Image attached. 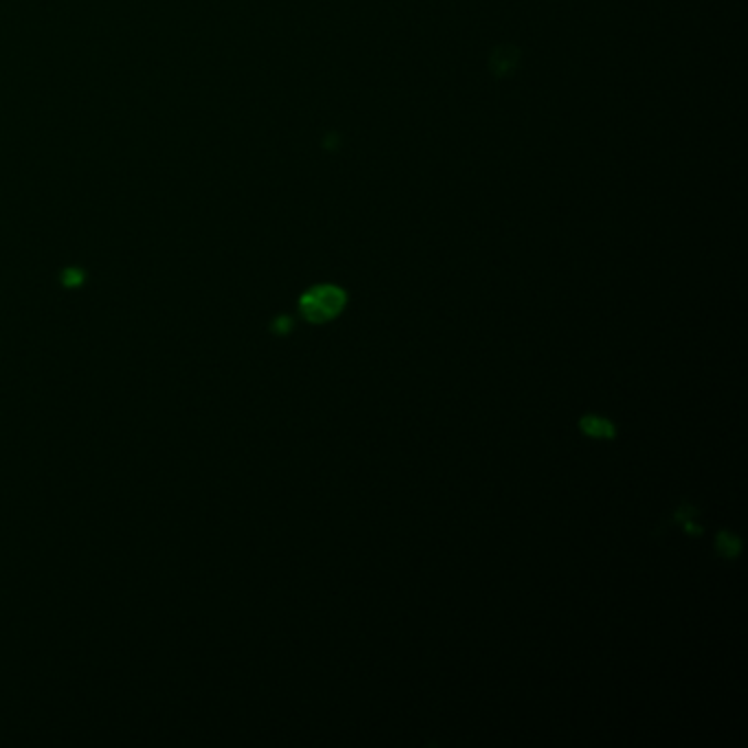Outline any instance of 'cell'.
I'll return each instance as SVG.
<instances>
[{
    "mask_svg": "<svg viewBox=\"0 0 748 748\" xmlns=\"http://www.w3.org/2000/svg\"><path fill=\"white\" fill-rule=\"evenodd\" d=\"M347 303V294L336 286H316L301 297V312L310 323L336 319Z\"/></svg>",
    "mask_w": 748,
    "mask_h": 748,
    "instance_id": "6da1fadb",
    "label": "cell"
},
{
    "mask_svg": "<svg viewBox=\"0 0 748 748\" xmlns=\"http://www.w3.org/2000/svg\"><path fill=\"white\" fill-rule=\"evenodd\" d=\"M580 428L589 437H598V439H613L615 437V424L609 422V420H602L598 415L582 417L580 420Z\"/></svg>",
    "mask_w": 748,
    "mask_h": 748,
    "instance_id": "7a4b0ae2",
    "label": "cell"
},
{
    "mask_svg": "<svg viewBox=\"0 0 748 748\" xmlns=\"http://www.w3.org/2000/svg\"><path fill=\"white\" fill-rule=\"evenodd\" d=\"M716 549H718V554L725 556V558H736V556L740 554V549H743V543H740V538H736L734 534L723 532V534L718 536V540H716Z\"/></svg>",
    "mask_w": 748,
    "mask_h": 748,
    "instance_id": "3957f363",
    "label": "cell"
}]
</instances>
